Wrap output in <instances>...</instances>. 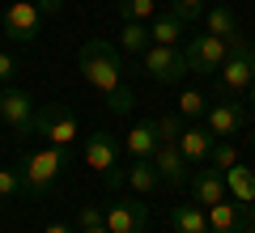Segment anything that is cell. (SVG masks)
Here are the masks:
<instances>
[{
  "label": "cell",
  "instance_id": "obj_1",
  "mask_svg": "<svg viewBox=\"0 0 255 233\" xmlns=\"http://www.w3.org/2000/svg\"><path fill=\"white\" fill-rule=\"evenodd\" d=\"M77 68H81L85 85H90L94 93H102V98H115V93L124 89V60H119V51L111 43H102V38H90V43L81 47Z\"/></svg>",
  "mask_w": 255,
  "mask_h": 233
},
{
  "label": "cell",
  "instance_id": "obj_2",
  "mask_svg": "<svg viewBox=\"0 0 255 233\" xmlns=\"http://www.w3.org/2000/svg\"><path fill=\"white\" fill-rule=\"evenodd\" d=\"M17 170H21V182H26V195L47 199L55 187H60L64 170H68V149H55V144H47V149H30L26 157L17 161Z\"/></svg>",
  "mask_w": 255,
  "mask_h": 233
},
{
  "label": "cell",
  "instance_id": "obj_3",
  "mask_svg": "<svg viewBox=\"0 0 255 233\" xmlns=\"http://www.w3.org/2000/svg\"><path fill=\"white\" fill-rule=\"evenodd\" d=\"M34 136H43V140L55 144V149H73V144L81 140L77 110L68 106V102H47V106H38V115H34Z\"/></svg>",
  "mask_w": 255,
  "mask_h": 233
},
{
  "label": "cell",
  "instance_id": "obj_4",
  "mask_svg": "<svg viewBox=\"0 0 255 233\" xmlns=\"http://www.w3.org/2000/svg\"><path fill=\"white\" fill-rule=\"evenodd\" d=\"M81 157H85V165L90 170H98L102 174V182H107L111 191H119L124 187V165H119V140L111 132H90L81 140Z\"/></svg>",
  "mask_w": 255,
  "mask_h": 233
},
{
  "label": "cell",
  "instance_id": "obj_5",
  "mask_svg": "<svg viewBox=\"0 0 255 233\" xmlns=\"http://www.w3.org/2000/svg\"><path fill=\"white\" fill-rule=\"evenodd\" d=\"M251 81H255V47H247L243 38V43L230 47L226 64L217 68V93L221 98H243L251 89Z\"/></svg>",
  "mask_w": 255,
  "mask_h": 233
},
{
  "label": "cell",
  "instance_id": "obj_6",
  "mask_svg": "<svg viewBox=\"0 0 255 233\" xmlns=\"http://www.w3.org/2000/svg\"><path fill=\"white\" fill-rule=\"evenodd\" d=\"M140 68H145L149 81L157 85H174L187 77V60H183V47H162V43H149V51L140 55Z\"/></svg>",
  "mask_w": 255,
  "mask_h": 233
},
{
  "label": "cell",
  "instance_id": "obj_7",
  "mask_svg": "<svg viewBox=\"0 0 255 233\" xmlns=\"http://www.w3.org/2000/svg\"><path fill=\"white\" fill-rule=\"evenodd\" d=\"M34 93L30 89H17V85H4V93H0V119H4V127H9L13 136H34Z\"/></svg>",
  "mask_w": 255,
  "mask_h": 233
},
{
  "label": "cell",
  "instance_id": "obj_8",
  "mask_svg": "<svg viewBox=\"0 0 255 233\" xmlns=\"http://www.w3.org/2000/svg\"><path fill=\"white\" fill-rule=\"evenodd\" d=\"M226 55H230V43L217 38V34H209V30L204 34H191L183 43V60H187L191 72H217L226 64Z\"/></svg>",
  "mask_w": 255,
  "mask_h": 233
},
{
  "label": "cell",
  "instance_id": "obj_9",
  "mask_svg": "<svg viewBox=\"0 0 255 233\" xmlns=\"http://www.w3.org/2000/svg\"><path fill=\"white\" fill-rule=\"evenodd\" d=\"M38 30H43V13H38L34 0H13L0 17V34L13 38V43H34Z\"/></svg>",
  "mask_w": 255,
  "mask_h": 233
},
{
  "label": "cell",
  "instance_id": "obj_10",
  "mask_svg": "<svg viewBox=\"0 0 255 233\" xmlns=\"http://www.w3.org/2000/svg\"><path fill=\"white\" fill-rule=\"evenodd\" d=\"M187 187H191V195H196V204H200V208L221 204V199L230 195V191H226V174H221V170H213L209 161H204V165H191Z\"/></svg>",
  "mask_w": 255,
  "mask_h": 233
},
{
  "label": "cell",
  "instance_id": "obj_11",
  "mask_svg": "<svg viewBox=\"0 0 255 233\" xmlns=\"http://www.w3.org/2000/svg\"><path fill=\"white\" fill-rule=\"evenodd\" d=\"M204 127H209L217 140H230V136L243 127V102H234V98L209 102V110H204Z\"/></svg>",
  "mask_w": 255,
  "mask_h": 233
},
{
  "label": "cell",
  "instance_id": "obj_12",
  "mask_svg": "<svg viewBox=\"0 0 255 233\" xmlns=\"http://www.w3.org/2000/svg\"><path fill=\"white\" fill-rule=\"evenodd\" d=\"M107 212V229L111 233H145V225H149V208L145 204H107L102 208Z\"/></svg>",
  "mask_w": 255,
  "mask_h": 233
},
{
  "label": "cell",
  "instance_id": "obj_13",
  "mask_svg": "<svg viewBox=\"0 0 255 233\" xmlns=\"http://www.w3.org/2000/svg\"><path fill=\"white\" fill-rule=\"evenodd\" d=\"M153 165H157V174H162L166 187H183V182H187V174H191V161L179 153V144H157Z\"/></svg>",
  "mask_w": 255,
  "mask_h": 233
},
{
  "label": "cell",
  "instance_id": "obj_14",
  "mask_svg": "<svg viewBox=\"0 0 255 233\" xmlns=\"http://www.w3.org/2000/svg\"><path fill=\"white\" fill-rule=\"evenodd\" d=\"M213 144H217V136H213L204 123H187V127H183V136H179V153L187 157L191 165H204V161H209Z\"/></svg>",
  "mask_w": 255,
  "mask_h": 233
},
{
  "label": "cell",
  "instance_id": "obj_15",
  "mask_svg": "<svg viewBox=\"0 0 255 233\" xmlns=\"http://www.w3.org/2000/svg\"><path fill=\"white\" fill-rule=\"evenodd\" d=\"M124 182L136 191V195H153V191L162 187V174H157L153 157H132V165L124 170Z\"/></svg>",
  "mask_w": 255,
  "mask_h": 233
},
{
  "label": "cell",
  "instance_id": "obj_16",
  "mask_svg": "<svg viewBox=\"0 0 255 233\" xmlns=\"http://www.w3.org/2000/svg\"><path fill=\"white\" fill-rule=\"evenodd\" d=\"M204 30L217 34V38H226L230 47L243 43V34H238V17H234L230 4H209V9H204Z\"/></svg>",
  "mask_w": 255,
  "mask_h": 233
},
{
  "label": "cell",
  "instance_id": "obj_17",
  "mask_svg": "<svg viewBox=\"0 0 255 233\" xmlns=\"http://www.w3.org/2000/svg\"><path fill=\"white\" fill-rule=\"evenodd\" d=\"M170 225H174V233H213L209 229V212H204L200 204H174Z\"/></svg>",
  "mask_w": 255,
  "mask_h": 233
},
{
  "label": "cell",
  "instance_id": "obj_18",
  "mask_svg": "<svg viewBox=\"0 0 255 233\" xmlns=\"http://www.w3.org/2000/svg\"><path fill=\"white\" fill-rule=\"evenodd\" d=\"M183 26H187V21L179 17V13H157L153 17V26H149V38H153V43H162V47H183Z\"/></svg>",
  "mask_w": 255,
  "mask_h": 233
},
{
  "label": "cell",
  "instance_id": "obj_19",
  "mask_svg": "<svg viewBox=\"0 0 255 233\" xmlns=\"http://www.w3.org/2000/svg\"><path fill=\"white\" fill-rule=\"evenodd\" d=\"M226 191H230V199H238V204H255V170L251 165H243L238 161L234 170H226Z\"/></svg>",
  "mask_w": 255,
  "mask_h": 233
},
{
  "label": "cell",
  "instance_id": "obj_20",
  "mask_svg": "<svg viewBox=\"0 0 255 233\" xmlns=\"http://www.w3.org/2000/svg\"><path fill=\"white\" fill-rule=\"evenodd\" d=\"M204 212H209V229L213 233H243V216H238V208L230 204V195L221 199V204H209Z\"/></svg>",
  "mask_w": 255,
  "mask_h": 233
},
{
  "label": "cell",
  "instance_id": "obj_21",
  "mask_svg": "<svg viewBox=\"0 0 255 233\" xmlns=\"http://www.w3.org/2000/svg\"><path fill=\"white\" fill-rule=\"evenodd\" d=\"M149 26L145 21H124V30H119V51L124 55H145L149 51Z\"/></svg>",
  "mask_w": 255,
  "mask_h": 233
},
{
  "label": "cell",
  "instance_id": "obj_22",
  "mask_svg": "<svg viewBox=\"0 0 255 233\" xmlns=\"http://www.w3.org/2000/svg\"><path fill=\"white\" fill-rule=\"evenodd\" d=\"M157 144H162V140H157L153 123H136L132 132H128V153H132V157H153Z\"/></svg>",
  "mask_w": 255,
  "mask_h": 233
},
{
  "label": "cell",
  "instance_id": "obj_23",
  "mask_svg": "<svg viewBox=\"0 0 255 233\" xmlns=\"http://www.w3.org/2000/svg\"><path fill=\"white\" fill-rule=\"evenodd\" d=\"M115 9L124 21H153L157 17V0H115Z\"/></svg>",
  "mask_w": 255,
  "mask_h": 233
},
{
  "label": "cell",
  "instance_id": "obj_24",
  "mask_svg": "<svg viewBox=\"0 0 255 233\" xmlns=\"http://www.w3.org/2000/svg\"><path fill=\"white\" fill-rule=\"evenodd\" d=\"M149 123H153V132H157V140H162V144H179L183 127H187L179 110H174V115H157V119H149Z\"/></svg>",
  "mask_w": 255,
  "mask_h": 233
},
{
  "label": "cell",
  "instance_id": "obj_25",
  "mask_svg": "<svg viewBox=\"0 0 255 233\" xmlns=\"http://www.w3.org/2000/svg\"><path fill=\"white\" fill-rule=\"evenodd\" d=\"M77 233H111L107 229V212H102L98 204H81V212H77Z\"/></svg>",
  "mask_w": 255,
  "mask_h": 233
},
{
  "label": "cell",
  "instance_id": "obj_26",
  "mask_svg": "<svg viewBox=\"0 0 255 233\" xmlns=\"http://www.w3.org/2000/svg\"><path fill=\"white\" fill-rule=\"evenodd\" d=\"M209 165H213V170H221V174L234 170V165H238V149L230 140H217V144H213V153H209Z\"/></svg>",
  "mask_w": 255,
  "mask_h": 233
},
{
  "label": "cell",
  "instance_id": "obj_27",
  "mask_svg": "<svg viewBox=\"0 0 255 233\" xmlns=\"http://www.w3.org/2000/svg\"><path fill=\"white\" fill-rule=\"evenodd\" d=\"M204 110H209V98H204V93H196V89L179 93V115H183V119L196 123V119H204Z\"/></svg>",
  "mask_w": 255,
  "mask_h": 233
},
{
  "label": "cell",
  "instance_id": "obj_28",
  "mask_svg": "<svg viewBox=\"0 0 255 233\" xmlns=\"http://www.w3.org/2000/svg\"><path fill=\"white\" fill-rule=\"evenodd\" d=\"M17 195H26L21 170H0V199H17Z\"/></svg>",
  "mask_w": 255,
  "mask_h": 233
},
{
  "label": "cell",
  "instance_id": "obj_29",
  "mask_svg": "<svg viewBox=\"0 0 255 233\" xmlns=\"http://www.w3.org/2000/svg\"><path fill=\"white\" fill-rule=\"evenodd\" d=\"M204 0H170V13H179L183 21H196V17H204Z\"/></svg>",
  "mask_w": 255,
  "mask_h": 233
},
{
  "label": "cell",
  "instance_id": "obj_30",
  "mask_svg": "<svg viewBox=\"0 0 255 233\" xmlns=\"http://www.w3.org/2000/svg\"><path fill=\"white\" fill-rule=\"evenodd\" d=\"M132 106H136V93H132V85H124L115 98H107V110H111V115H128Z\"/></svg>",
  "mask_w": 255,
  "mask_h": 233
},
{
  "label": "cell",
  "instance_id": "obj_31",
  "mask_svg": "<svg viewBox=\"0 0 255 233\" xmlns=\"http://www.w3.org/2000/svg\"><path fill=\"white\" fill-rule=\"evenodd\" d=\"M13 72H17V60H13L9 51H0V85H9Z\"/></svg>",
  "mask_w": 255,
  "mask_h": 233
},
{
  "label": "cell",
  "instance_id": "obj_32",
  "mask_svg": "<svg viewBox=\"0 0 255 233\" xmlns=\"http://www.w3.org/2000/svg\"><path fill=\"white\" fill-rule=\"evenodd\" d=\"M38 4V13H43V17H55V13L64 9V0H34Z\"/></svg>",
  "mask_w": 255,
  "mask_h": 233
},
{
  "label": "cell",
  "instance_id": "obj_33",
  "mask_svg": "<svg viewBox=\"0 0 255 233\" xmlns=\"http://www.w3.org/2000/svg\"><path fill=\"white\" fill-rule=\"evenodd\" d=\"M43 233H77V229H73V225H64V221H51Z\"/></svg>",
  "mask_w": 255,
  "mask_h": 233
},
{
  "label": "cell",
  "instance_id": "obj_34",
  "mask_svg": "<svg viewBox=\"0 0 255 233\" xmlns=\"http://www.w3.org/2000/svg\"><path fill=\"white\" fill-rule=\"evenodd\" d=\"M247 216H251V225H255V204H247Z\"/></svg>",
  "mask_w": 255,
  "mask_h": 233
},
{
  "label": "cell",
  "instance_id": "obj_35",
  "mask_svg": "<svg viewBox=\"0 0 255 233\" xmlns=\"http://www.w3.org/2000/svg\"><path fill=\"white\" fill-rule=\"evenodd\" d=\"M247 98H251V106H255V81H251V89H247Z\"/></svg>",
  "mask_w": 255,
  "mask_h": 233
},
{
  "label": "cell",
  "instance_id": "obj_36",
  "mask_svg": "<svg viewBox=\"0 0 255 233\" xmlns=\"http://www.w3.org/2000/svg\"><path fill=\"white\" fill-rule=\"evenodd\" d=\"M243 233H255V225H243Z\"/></svg>",
  "mask_w": 255,
  "mask_h": 233
},
{
  "label": "cell",
  "instance_id": "obj_37",
  "mask_svg": "<svg viewBox=\"0 0 255 233\" xmlns=\"http://www.w3.org/2000/svg\"><path fill=\"white\" fill-rule=\"evenodd\" d=\"M251 149H255V132H251Z\"/></svg>",
  "mask_w": 255,
  "mask_h": 233
},
{
  "label": "cell",
  "instance_id": "obj_38",
  "mask_svg": "<svg viewBox=\"0 0 255 233\" xmlns=\"http://www.w3.org/2000/svg\"><path fill=\"white\" fill-rule=\"evenodd\" d=\"M0 208H4V199H0Z\"/></svg>",
  "mask_w": 255,
  "mask_h": 233
}]
</instances>
